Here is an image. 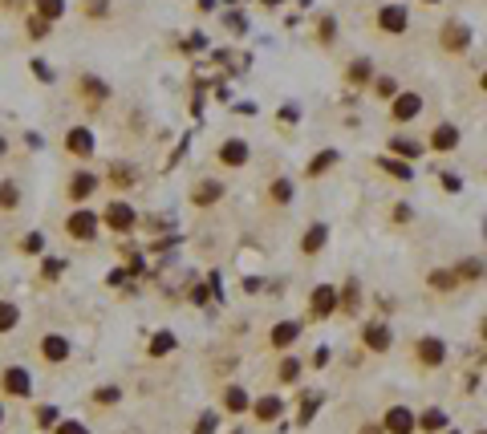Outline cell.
Returning a JSON list of instances; mask_svg holds the SVG:
<instances>
[{
    "instance_id": "obj_1",
    "label": "cell",
    "mask_w": 487,
    "mask_h": 434,
    "mask_svg": "<svg viewBox=\"0 0 487 434\" xmlns=\"http://www.w3.org/2000/svg\"><path fill=\"white\" fill-rule=\"evenodd\" d=\"M378 29L386 32V37H402V32L410 29L406 4H382V8H378Z\"/></svg>"
},
{
    "instance_id": "obj_2",
    "label": "cell",
    "mask_w": 487,
    "mask_h": 434,
    "mask_svg": "<svg viewBox=\"0 0 487 434\" xmlns=\"http://www.w3.org/2000/svg\"><path fill=\"white\" fill-rule=\"evenodd\" d=\"M438 45L447 49V53H463V49L471 45V29L463 20H451V25H443V32H438Z\"/></svg>"
},
{
    "instance_id": "obj_3",
    "label": "cell",
    "mask_w": 487,
    "mask_h": 434,
    "mask_svg": "<svg viewBox=\"0 0 487 434\" xmlns=\"http://www.w3.org/2000/svg\"><path fill=\"white\" fill-rule=\"evenodd\" d=\"M337 305H341L337 289L321 284V289H313V305H308V313H313V321H325V317H333V308Z\"/></svg>"
},
{
    "instance_id": "obj_4",
    "label": "cell",
    "mask_w": 487,
    "mask_h": 434,
    "mask_svg": "<svg viewBox=\"0 0 487 434\" xmlns=\"http://www.w3.org/2000/svg\"><path fill=\"white\" fill-rule=\"evenodd\" d=\"M414 357H419L422 366L435 370V366H443V357H447V345H443L438 337H422L419 345H414Z\"/></svg>"
},
{
    "instance_id": "obj_5",
    "label": "cell",
    "mask_w": 487,
    "mask_h": 434,
    "mask_svg": "<svg viewBox=\"0 0 487 434\" xmlns=\"http://www.w3.org/2000/svg\"><path fill=\"white\" fill-rule=\"evenodd\" d=\"M65 231H69L73 240H90V236L97 231L94 211H73V215H69V224H65Z\"/></svg>"
},
{
    "instance_id": "obj_6",
    "label": "cell",
    "mask_w": 487,
    "mask_h": 434,
    "mask_svg": "<svg viewBox=\"0 0 487 434\" xmlns=\"http://www.w3.org/2000/svg\"><path fill=\"white\" fill-rule=\"evenodd\" d=\"M414 426H419V418H414L406 406H390L386 410V430L390 434H410Z\"/></svg>"
},
{
    "instance_id": "obj_7",
    "label": "cell",
    "mask_w": 487,
    "mask_h": 434,
    "mask_svg": "<svg viewBox=\"0 0 487 434\" xmlns=\"http://www.w3.org/2000/svg\"><path fill=\"white\" fill-rule=\"evenodd\" d=\"M419 110H422V97L419 94H398V97H394V106H390L394 122H410V118H419Z\"/></svg>"
},
{
    "instance_id": "obj_8",
    "label": "cell",
    "mask_w": 487,
    "mask_h": 434,
    "mask_svg": "<svg viewBox=\"0 0 487 434\" xmlns=\"http://www.w3.org/2000/svg\"><path fill=\"white\" fill-rule=\"evenodd\" d=\"M78 94L97 106V102H106V97H110V85H106V81H97V78H90V73H81V78H78Z\"/></svg>"
},
{
    "instance_id": "obj_9",
    "label": "cell",
    "mask_w": 487,
    "mask_h": 434,
    "mask_svg": "<svg viewBox=\"0 0 487 434\" xmlns=\"http://www.w3.org/2000/svg\"><path fill=\"white\" fill-rule=\"evenodd\" d=\"M41 354H45V361L61 366L65 357H69V341L57 337V333H45V337H41Z\"/></svg>"
},
{
    "instance_id": "obj_10",
    "label": "cell",
    "mask_w": 487,
    "mask_h": 434,
    "mask_svg": "<svg viewBox=\"0 0 487 434\" xmlns=\"http://www.w3.org/2000/svg\"><path fill=\"white\" fill-rule=\"evenodd\" d=\"M361 341L370 345L373 354H386V349H390V329L382 321H373V325H366V329H361Z\"/></svg>"
},
{
    "instance_id": "obj_11",
    "label": "cell",
    "mask_w": 487,
    "mask_h": 434,
    "mask_svg": "<svg viewBox=\"0 0 487 434\" xmlns=\"http://www.w3.org/2000/svg\"><path fill=\"white\" fill-rule=\"evenodd\" d=\"M65 146H69V155H78V159H90V155H94V134L78 126V130H69Z\"/></svg>"
},
{
    "instance_id": "obj_12",
    "label": "cell",
    "mask_w": 487,
    "mask_h": 434,
    "mask_svg": "<svg viewBox=\"0 0 487 434\" xmlns=\"http://www.w3.org/2000/svg\"><path fill=\"white\" fill-rule=\"evenodd\" d=\"M220 162H224V167H244V162H248V143H244V138L224 143L220 146Z\"/></svg>"
},
{
    "instance_id": "obj_13",
    "label": "cell",
    "mask_w": 487,
    "mask_h": 434,
    "mask_svg": "<svg viewBox=\"0 0 487 434\" xmlns=\"http://www.w3.org/2000/svg\"><path fill=\"white\" fill-rule=\"evenodd\" d=\"M106 224H110L114 231H130V227H134V211H130L126 203H110V207H106Z\"/></svg>"
},
{
    "instance_id": "obj_14",
    "label": "cell",
    "mask_w": 487,
    "mask_h": 434,
    "mask_svg": "<svg viewBox=\"0 0 487 434\" xmlns=\"http://www.w3.org/2000/svg\"><path fill=\"white\" fill-rule=\"evenodd\" d=\"M29 386H32V382H29V373H25V370H16V366H13V370H4V390H8L13 398H25Z\"/></svg>"
},
{
    "instance_id": "obj_15",
    "label": "cell",
    "mask_w": 487,
    "mask_h": 434,
    "mask_svg": "<svg viewBox=\"0 0 487 434\" xmlns=\"http://www.w3.org/2000/svg\"><path fill=\"white\" fill-rule=\"evenodd\" d=\"M325 240H329V227H325V224H313L305 231V240H301V252H305V256H313V252H321V248H325Z\"/></svg>"
},
{
    "instance_id": "obj_16",
    "label": "cell",
    "mask_w": 487,
    "mask_h": 434,
    "mask_svg": "<svg viewBox=\"0 0 487 434\" xmlns=\"http://www.w3.org/2000/svg\"><path fill=\"white\" fill-rule=\"evenodd\" d=\"M296 337H301V325H296V321H280L272 329V349H289Z\"/></svg>"
},
{
    "instance_id": "obj_17",
    "label": "cell",
    "mask_w": 487,
    "mask_h": 434,
    "mask_svg": "<svg viewBox=\"0 0 487 434\" xmlns=\"http://www.w3.org/2000/svg\"><path fill=\"white\" fill-rule=\"evenodd\" d=\"M431 146H435V150H455V146H459V130H455L451 122L435 126V134H431Z\"/></svg>"
},
{
    "instance_id": "obj_18",
    "label": "cell",
    "mask_w": 487,
    "mask_h": 434,
    "mask_svg": "<svg viewBox=\"0 0 487 434\" xmlns=\"http://www.w3.org/2000/svg\"><path fill=\"white\" fill-rule=\"evenodd\" d=\"M94 187H97V179L81 171V175L69 179V199H78V203H81V199H90V195H94Z\"/></svg>"
},
{
    "instance_id": "obj_19",
    "label": "cell",
    "mask_w": 487,
    "mask_h": 434,
    "mask_svg": "<svg viewBox=\"0 0 487 434\" xmlns=\"http://www.w3.org/2000/svg\"><path fill=\"white\" fill-rule=\"evenodd\" d=\"M378 162H382V171L394 175V179H410V175H414V171H410V162H402L398 155H386V159H378Z\"/></svg>"
},
{
    "instance_id": "obj_20",
    "label": "cell",
    "mask_w": 487,
    "mask_h": 434,
    "mask_svg": "<svg viewBox=\"0 0 487 434\" xmlns=\"http://www.w3.org/2000/svg\"><path fill=\"white\" fill-rule=\"evenodd\" d=\"M256 418L260 422L280 418V398H276V394H268V398H260V402H256Z\"/></svg>"
},
{
    "instance_id": "obj_21",
    "label": "cell",
    "mask_w": 487,
    "mask_h": 434,
    "mask_svg": "<svg viewBox=\"0 0 487 434\" xmlns=\"http://www.w3.org/2000/svg\"><path fill=\"white\" fill-rule=\"evenodd\" d=\"M220 195H224V187H220V183H199L191 199H195V203H199V207H208V203H215Z\"/></svg>"
},
{
    "instance_id": "obj_22",
    "label": "cell",
    "mask_w": 487,
    "mask_h": 434,
    "mask_svg": "<svg viewBox=\"0 0 487 434\" xmlns=\"http://www.w3.org/2000/svg\"><path fill=\"white\" fill-rule=\"evenodd\" d=\"M333 162H337V150H321V155H317L313 162H305V171H308L313 179H317V175H325V171H329Z\"/></svg>"
},
{
    "instance_id": "obj_23",
    "label": "cell",
    "mask_w": 487,
    "mask_h": 434,
    "mask_svg": "<svg viewBox=\"0 0 487 434\" xmlns=\"http://www.w3.org/2000/svg\"><path fill=\"white\" fill-rule=\"evenodd\" d=\"M426 284H431L435 292H451L455 284H459V276H455V272H438V268H435V272L426 276Z\"/></svg>"
},
{
    "instance_id": "obj_24",
    "label": "cell",
    "mask_w": 487,
    "mask_h": 434,
    "mask_svg": "<svg viewBox=\"0 0 487 434\" xmlns=\"http://www.w3.org/2000/svg\"><path fill=\"white\" fill-rule=\"evenodd\" d=\"M390 150H394L398 159H419V155H422V146L414 143V138H394V143H390Z\"/></svg>"
},
{
    "instance_id": "obj_25",
    "label": "cell",
    "mask_w": 487,
    "mask_h": 434,
    "mask_svg": "<svg viewBox=\"0 0 487 434\" xmlns=\"http://www.w3.org/2000/svg\"><path fill=\"white\" fill-rule=\"evenodd\" d=\"M224 406L232 410V414H244V410H248V394H244L240 386H232V390L224 394Z\"/></svg>"
},
{
    "instance_id": "obj_26",
    "label": "cell",
    "mask_w": 487,
    "mask_h": 434,
    "mask_svg": "<svg viewBox=\"0 0 487 434\" xmlns=\"http://www.w3.org/2000/svg\"><path fill=\"white\" fill-rule=\"evenodd\" d=\"M419 426L426 434H435V430H443V426H447V414H443V410H426V414L419 418Z\"/></svg>"
},
{
    "instance_id": "obj_27",
    "label": "cell",
    "mask_w": 487,
    "mask_h": 434,
    "mask_svg": "<svg viewBox=\"0 0 487 434\" xmlns=\"http://www.w3.org/2000/svg\"><path fill=\"white\" fill-rule=\"evenodd\" d=\"M16 321H20V313H16V305H8V301H0V333H8V329H16Z\"/></svg>"
},
{
    "instance_id": "obj_28",
    "label": "cell",
    "mask_w": 487,
    "mask_h": 434,
    "mask_svg": "<svg viewBox=\"0 0 487 434\" xmlns=\"http://www.w3.org/2000/svg\"><path fill=\"white\" fill-rule=\"evenodd\" d=\"M65 13V0H37V16H45V20H57Z\"/></svg>"
},
{
    "instance_id": "obj_29",
    "label": "cell",
    "mask_w": 487,
    "mask_h": 434,
    "mask_svg": "<svg viewBox=\"0 0 487 434\" xmlns=\"http://www.w3.org/2000/svg\"><path fill=\"white\" fill-rule=\"evenodd\" d=\"M268 195H272V203H289L292 199V183L289 179H276L272 187H268Z\"/></svg>"
},
{
    "instance_id": "obj_30",
    "label": "cell",
    "mask_w": 487,
    "mask_h": 434,
    "mask_svg": "<svg viewBox=\"0 0 487 434\" xmlns=\"http://www.w3.org/2000/svg\"><path fill=\"white\" fill-rule=\"evenodd\" d=\"M357 305H361V292H357V284L349 280V284H345V296H341V308H345V313H357Z\"/></svg>"
},
{
    "instance_id": "obj_31",
    "label": "cell",
    "mask_w": 487,
    "mask_h": 434,
    "mask_svg": "<svg viewBox=\"0 0 487 434\" xmlns=\"http://www.w3.org/2000/svg\"><path fill=\"white\" fill-rule=\"evenodd\" d=\"M171 349H175V337H171V333H159V337L150 341V357H167Z\"/></svg>"
},
{
    "instance_id": "obj_32",
    "label": "cell",
    "mask_w": 487,
    "mask_h": 434,
    "mask_svg": "<svg viewBox=\"0 0 487 434\" xmlns=\"http://www.w3.org/2000/svg\"><path fill=\"white\" fill-rule=\"evenodd\" d=\"M370 78H373V69H370V61H366V57L349 65V81H354V85H361V81H370Z\"/></svg>"
},
{
    "instance_id": "obj_33",
    "label": "cell",
    "mask_w": 487,
    "mask_h": 434,
    "mask_svg": "<svg viewBox=\"0 0 487 434\" xmlns=\"http://www.w3.org/2000/svg\"><path fill=\"white\" fill-rule=\"evenodd\" d=\"M455 276H459V280H479V276H483V264H475V260H463V264L455 268Z\"/></svg>"
},
{
    "instance_id": "obj_34",
    "label": "cell",
    "mask_w": 487,
    "mask_h": 434,
    "mask_svg": "<svg viewBox=\"0 0 487 434\" xmlns=\"http://www.w3.org/2000/svg\"><path fill=\"white\" fill-rule=\"evenodd\" d=\"M296 373H301V361H296V357H284V361H280V382H296Z\"/></svg>"
},
{
    "instance_id": "obj_35",
    "label": "cell",
    "mask_w": 487,
    "mask_h": 434,
    "mask_svg": "<svg viewBox=\"0 0 487 434\" xmlns=\"http://www.w3.org/2000/svg\"><path fill=\"white\" fill-rule=\"evenodd\" d=\"M16 199H20L16 183H0V207H16Z\"/></svg>"
},
{
    "instance_id": "obj_36",
    "label": "cell",
    "mask_w": 487,
    "mask_h": 434,
    "mask_svg": "<svg viewBox=\"0 0 487 434\" xmlns=\"http://www.w3.org/2000/svg\"><path fill=\"white\" fill-rule=\"evenodd\" d=\"M373 94H378V97H398V85H394V78H378V81H373Z\"/></svg>"
},
{
    "instance_id": "obj_37",
    "label": "cell",
    "mask_w": 487,
    "mask_h": 434,
    "mask_svg": "<svg viewBox=\"0 0 487 434\" xmlns=\"http://www.w3.org/2000/svg\"><path fill=\"white\" fill-rule=\"evenodd\" d=\"M29 37H32V41L49 37V20H45V16H32V20H29Z\"/></svg>"
},
{
    "instance_id": "obj_38",
    "label": "cell",
    "mask_w": 487,
    "mask_h": 434,
    "mask_svg": "<svg viewBox=\"0 0 487 434\" xmlns=\"http://www.w3.org/2000/svg\"><path fill=\"white\" fill-rule=\"evenodd\" d=\"M85 13L90 16H106L110 13V4H106V0H85Z\"/></svg>"
},
{
    "instance_id": "obj_39",
    "label": "cell",
    "mask_w": 487,
    "mask_h": 434,
    "mask_svg": "<svg viewBox=\"0 0 487 434\" xmlns=\"http://www.w3.org/2000/svg\"><path fill=\"white\" fill-rule=\"evenodd\" d=\"M57 434H90L81 422H57Z\"/></svg>"
},
{
    "instance_id": "obj_40",
    "label": "cell",
    "mask_w": 487,
    "mask_h": 434,
    "mask_svg": "<svg viewBox=\"0 0 487 434\" xmlns=\"http://www.w3.org/2000/svg\"><path fill=\"white\" fill-rule=\"evenodd\" d=\"M37 422H41V426L57 422V410H53V406H41V410H37Z\"/></svg>"
},
{
    "instance_id": "obj_41",
    "label": "cell",
    "mask_w": 487,
    "mask_h": 434,
    "mask_svg": "<svg viewBox=\"0 0 487 434\" xmlns=\"http://www.w3.org/2000/svg\"><path fill=\"white\" fill-rule=\"evenodd\" d=\"M317 414V398H305V406H301V422L308 426V418Z\"/></svg>"
},
{
    "instance_id": "obj_42",
    "label": "cell",
    "mask_w": 487,
    "mask_h": 434,
    "mask_svg": "<svg viewBox=\"0 0 487 434\" xmlns=\"http://www.w3.org/2000/svg\"><path fill=\"white\" fill-rule=\"evenodd\" d=\"M195 434H215V414H203V418H199V430Z\"/></svg>"
},
{
    "instance_id": "obj_43",
    "label": "cell",
    "mask_w": 487,
    "mask_h": 434,
    "mask_svg": "<svg viewBox=\"0 0 487 434\" xmlns=\"http://www.w3.org/2000/svg\"><path fill=\"white\" fill-rule=\"evenodd\" d=\"M94 398H97V402H118V390H114V386H102Z\"/></svg>"
},
{
    "instance_id": "obj_44",
    "label": "cell",
    "mask_w": 487,
    "mask_h": 434,
    "mask_svg": "<svg viewBox=\"0 0 487 434\" xmlns=\"http://www.w3.org/2000/svg\"><path fill=\"white\" fill-rule=\"evenodd\" d=\"M32 73H37L41 81H53V69H49L45 61H32Z\"/></svg>"
},
{
    "instance_id": "obj_45",
    "label": "cell",
    "mask_w": 487,
    "mask_h": 434,
    "mask_svg": "<svg viewBox=\"0 0 487 434\" xmlns=\"http://www.w3.org/2000/svg\"><path fill=\"white\" fill-rule=\"evenodd\" d=\"M20 248H25V252H41V236H25Z\"/></svg>"
},
{
    "instance_id": "obj_46",
    "label": "cell",
    "mask_w": 487,
    "mask_h": 434,
    "mask_svg": "<svg viewBox=\"0 0 487 434\" xmlns=\"http://www.w3.org/2000/svg\"><path fill=\"white\" fill-rule=\"evenodd\" d=\"M321 41H333V20H329V16L321 20Z\"/></svg>"
},
{
    "instance_id": "obj_47",
    "label": "cell",
    "mask_w": 487,
    "mask_h": 434,
    "mask_svg": "<svg viewBox=\"0 0 487 434\" xmlns=\"http://www.w3.org/2000/svg\"><path fill=\"white\" fill-rule=\"evenodd\" d=\"M313 366H317V370H321V366H329V349H317V354H313Z\"/></svg>"
},
{
    "instance_id": "obj_48",
    "label": "cell",
    "mask_w": 487,
    "mask_h": 434,
    "mask_svg": "<svg viewBox=\"0 0 487 434\" xmlns=\"http://www.w3.org/2000/svg\"><path fill=\"white\" fill-rule=\"evenodd\" d=\"M361 434H382V426H366V430H361Z\"/></svg>"
},
{
    "instance_id": "obj_49",
    "label": "cell",
    "mask_w": 487,
    "mask_h": 434,
    "mask_svg": "<svg viewBox=\"0 0 487 434\" xmlns=\"http://www.w3.org/2000/svg\"><path fill=\"white\" fill-rule=\"evenodd\" d=\"M479 90H483V94H487V69H483V78H479Z\"/></svg>"
},
{
    "instance_id": "obj_50",
    "label": "cell",
    "mask_w": 487,
    "mask_h": 434,
    "mask_svg": "<svg viewBox=\"0 0 487 434\" xmlns=\"http://www.w3.org/2000/svg\"><path fill=\"white\" fill-rule=\"evenodd\" d=\"M479 325H483V329H479V333H483V337H487V321H479Z\"/></svg>"
},
{
    "instance_id": "obj_51",
    "label": "cell",
    "mask_w": 487,
    "mask_h": 434,
    "mask_svg": "<svg viewBox=\"0 0 487 434\" xmlns=\"http://www.w3.org/2000/svg\"><path fill=\"white\" fill-rule=\"evenodd\" d=\"M0 155H4V138H0Z\"/></svg>"
},
{
    "instance_id": "obj_52",
    "label": "cell",
    "mask_w": 487,
    "mask_h": 434,
    "mask_svg": "<svg viewBox=\"0 0 487 434\" xmlns=\"http://www.w3.org/2000/svg\"><path fill=\"white\" fill-rule=\"evenodd\" d=\"M422 4H438V0H422Z\"/></svg>"
},
{
    "instance_id": "obj_53",
    "label": "cell",
    "mask_w": 487,
    "mask_h": 434,
    "mask_svg": "<svg viewBox=\"0 0 487 434\" xmlns=\"http://www.w3.org/2000/svg\"><path fill=\"white\" fill-rule=\"evenodd\" d=\"M479 434H487V430H479Z\"/></svg>"
},
{
    "instance_id": "obj_54",
    "label": "cell",
    "mask_w": 487,
    "mask_h": 434,
    "mask_svg": "<svg viewBox=\"0 0 487 434\" xmlns=\"http://www.w3.org/2000/svg\"><path fill=\"white\" fill-rule=\"evenodd\" d=\"M0 418H4V414H0Z\"/></svg>"
}]
</instances>
